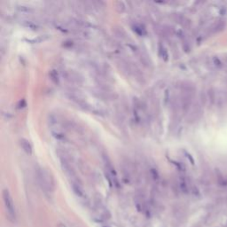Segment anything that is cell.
Segmentation results:
<instances>
[{"label": "cell", "instance_id": "1", "mask_svg": "<svg viewBox=\"0 0 227 227\" xmlns=\"http://www.w3.org/2000/svg\"><path fill=\"white\" fill-rule=\"evenodd\" d=\"M37 179L42 187L48 191H52L55 186V183L52 175L48 170L45 168H40L37 170Z\"/></svg>", "mask_w": 227, "mask_h": 227}, {"label": "cell", "instance_id": "2", "mask_svg": "<svg viewBox=\"0 0 227 227\" xmlns=\"http://www.w3.org/2000/svg\"><path fill=\"white\" fill-rule=\"evenodd\" d=\"M3 200H4V204L6 213L8 215L9 219L12 220V221H14L15 217H16L15 207H14L12 198L8 189H4L3 190Z\"/></svg>", "mask_w": 227, "mask_h": 227}, {"label": "cell", "instance_id": "3", "mask_svg": "<svg viewBox=\"0 0 227 227\" xmlns=\"http://www.w3.org/2000/svg\"><path fill=\"white\" fill-rule=\"evenodd\" d=\"M105 166H106V170H107V173L108 175V177L115 182V183H117V176H116V172L115 170V168L113 167L111 162L107 159L105 161Z\"/></svg>", "mask_w": 227, "mask_h": 227}, {"label": "cell", "instance_id": "4", "mask_svg": "<svg viewBox=\"0 0 227 227\" xmlns=\"http://www.w3.org/2000/svg\"><path fill=\"white\" fill-rule=\"evenodd\" d=\"M20 145L21 146V148L23 149V151H25L28 154H31L33 148L31 144L29 143V141L26 138H21L20 139Z\"/></svg>", "mask_w": 227, "mask_h": 227}, {"label": "cell", "instance_id": "5", "mask_svg": "<svg viewBox=\"0 0 227 227\" xmlns=\"http://www.w3.org/2000/svg\"><path fill=\"white\" fill-rule=\"evenodd\" d=\"M213 64L217 67V68H222L223 67V63L222 61L217 58V57H215L213 58Z\"/></svg>", "mask_w": 227, "mask_h": 227}]
</instances>
